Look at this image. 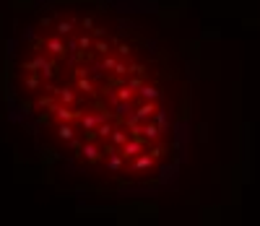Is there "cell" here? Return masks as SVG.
Returning a JSON list of instances; mask_svg holds the SVG:
<instances>
[{"label":"cell","mask_w":260,"mask_h":226,"mask_svg":"<svg viewBox=\"0 0 260 226\" xmlns=\"http://www.w3.org/2000/svg\"><path fill=\"white\" fill-rule=\"evenodd\" d=\"M11 96L52 151L110 182L148 185L177 153L169 73L99 11L57 8L29 24L11 52Z\"/></svg>","instance_id":"6da1fadb"}]
</instances>
